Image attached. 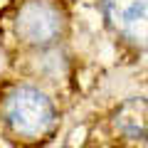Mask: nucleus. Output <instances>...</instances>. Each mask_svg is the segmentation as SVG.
Returning a JSON list of instances; mask_svg holds the SVG:
<instances>
[{
    "label": "nucleus",
    "instance_id": "f257e3e1",
    "mask_svg": "<svg viewBox=\"0 0 148 148\" xmlns=\"http://www.w3.org/2000/svg\"><path fill=\"white\" fill-rule=\"evenodd\" d=\"M3 116H5L8 126L12 128V133L27 138V141H35L52 128L54 106L47 99V94H42L40 89L17 86L3 101Z\"/></svg>",
    "mask_w": 148,
    "mask_h": 148
},
{
    "label": "nucleus",
    "instance_id": "f03ea898",
    "mask_svg": "<svg viewBox=\"0 0 148 148\" xmlns=\"http://www.w3.org/2000/svg\"><path fill=\"white\" fill-rule=\"evenodd\" d=\"M15 32L30 47H49L64 32V15L52 0H27L17 10Z\"/></svg>",
    "mask_w": 148,
    "mask_h": 148
},
{
    "label": "nucleus",
    "instance_id": "7ed1b4c3",
    "mask_svg": "<svg viewBox=\"0 0 148 148\" xmlns=\"http://www.w3.org/2000/svg\"><path fill=\"white\" fill-rule=\"evenodd\" d=\"M109 25L136 47H148V0H101Z\"/></svg>",
    "mask_w": 148,
    "mask_h": 148
},
{
    "label": "nucleus",
    "instance_id": "20e7f679",
    "mask_svg": "<svg viewBox=\"0 0 148 148\" xmlns=\"http://www.w3.org/2000/svg\"><path fill=\"white\" fill-rule=\"evenodd\" d=\"M114 126L128 138H146L148 136V99H141V96L126 99L114 116Z\"/></svg>",
    "mask_w": 148,
    "mask_h": 148
},
{
    "label": "nucleus",
    "instance_id": "39448f33",
    "mask_svg": "<svg viewBox=\"0 0 148 148\" xmlns=\"http://www.w3.org/2000/svg\"><path fill=\"white\" fill-rule=\"evenodd\" d=\"M8 3H10V0H0V10H3V8H5Z\"/></svg>",
    "mask_w": 148,
    "mask_h": 148
}]
</instances>
